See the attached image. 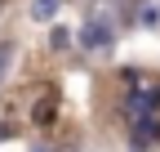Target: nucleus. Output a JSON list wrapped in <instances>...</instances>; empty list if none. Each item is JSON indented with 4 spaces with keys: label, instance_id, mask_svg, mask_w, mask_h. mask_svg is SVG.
Here are the masks:
<instances>
[{
    "label": "nucleus",
    "instance_id": "obj_1",
    "mask_svg": "<svg viewBox=\"0 0 160 152\" xmlns=\"http://www.w3.org/2000/svg\"><path fill=\"white\" fill-rule=\"evenodd\" d=\"M31 14L36 18H53L58 14V0H31Z\"/></svg>",
    "mask_w": 160,
    "mask_h": 152
},
{
    "label": "nucleus",
    "instance_id": "obj_2",
    "mask_svg": "<svg viewBox=\"0 0 160 152\" xmlns=\"http://www.w3.org/2000/svg\"><path fill=\"white\" fill-rule=\"evenodd\" d=\"M36 121H53V99H40V107H36Z\"/></svg>",
    "mask_w": 160,
    "mask_h": 152
},
{
    "label": "nucleus",
    "instance_id": "obj_3",
    "mask_svg": "<svg viewBox=\"0 0 160 152\" xmlns=\"http://www.w3.org/2000/svg\"><path fill=\"white\" fill-rule=\"evenodd\" d=\"M9 58H13V49L0 41V81H5V72H9Z\"/></svg>",
    "mask_w": 160,
    "mask_h": 152
}]
</instances>
